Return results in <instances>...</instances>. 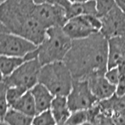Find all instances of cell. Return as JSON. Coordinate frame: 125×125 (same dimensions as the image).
I'll return each mask as SVG.
<instances>
[{"label": "cell", "mask_w": 125, "mask_h": 125, "mask_svg": "<svg viewBox=\"0 0 125 125\" xmlns=\"http://www.w3.org/2000/svg\"><path fill=\"white\" fill-rule=\"evenodd\" d=\"M108 39L100 31L72 40L63 59L74 80H88L104 75L108 68Z\"/></svg>", "instance_id": "6da1fadb"}, {"label": "cell", "mask_w": 125, "mask_h": 125, "mask_svg": "<svg viewBox=\"0 0 125 125\" xmlns=\"http://www.w3.org/2000/svg\"><path fill=\"white\" fill-rule=\"evenodd\" d=\"M34 6L33 0H4L0 3V22L7 31L38 45L46 29L35 17Z\"/></svg>", "instance_id": "7a4b0ae2"}, {"label": "cell", "mask_w": 125, "mask_h": 125, "mask_svg": "<svg viewBox=\"0 0 125 125\" xmlns=\"http://www.w3.org/2000/svg\"><path fill=\"white\" fill-rule=\"evenodd\" d=\"M72 44L62 27H52L46 30L43 41L38 45V59L42 66L56 61H63Z\"/></svg>", "instance_id": "3957f363"}, {"label": "cell", "mask_w": 125, "mask_h": 125, "mask_svg": "<svg viewBox=\"0 0 125 125\" xmlns=\"http://www.w3.org/2000/svg\"><path fill=\"white\" fill-rule=\"evenodd\" d=\"M73 81L71 72L63 61L45 64L40 69L38 82L45 85L54 95H67Z\"/></svg>", "instance_id": "277c9868"}, {"label": "cell", "mask_w": 125, "mask_h": 125, "mask_svg": "<svg viewBox=\"0 0 125 125\" xmlns=\"http://www.w3.org/2000/svg\"><path fill=\"white\" fill-rule=\"evenodd\" d=\"M42 65L38 58L25 60L10 75L4 77L7 86H20L30 90L38 82Z\"/></svg>", "instance_id": "5b68a950"}, {"label": "cell", "mask_w": 125, "mask_h": 125, "mask_svg": "<svg viewBox=\"0 0 125 125\" xmlns=\"http://www.w3.org/2000/svg\"><path fill=\"white\" fill-rule=\"evenodd\" d=\"M100 18L94 15H81L68 19L62 26V30L71 40L88 37L100 31Z\"/></svg>", "instance_id": "8992f818"}, {"label": "cell", "mask_w": 125, "mask_h": 125, "mask_svg": "<svg viewBox=\"0 0 125 125\" xmlns=\"http://www.w3.org/2000/svg\"><path fill=\"white\" fill-rule=\"evenodd\" d=\"M37 47L34 43L20 35L9 31L0 32V56L24 57Z\"/></svg>", "instance_id": "52a82bcc"}, {"label": "cell", "mask_w": 125, "mask_h": 125, "mask_svg": "<svg viewBox=\"0 0 125 125\" xmlns=\"http://www.w3.org/2000/svg\"><path fill=\"white\" fill-rule=\"evenodd\" d=\"M70 111L88 109L95 104L98 99L93 95L88 80H74L68 95H66Z\"/></svg>", "instance_id": "ba28073f"}, {"label": "cell", "mask_w": 125, "mask_h": 125, "mask_svg": "<svg viewBox=\"0 0 125 125\" xmlns=\"http://www.w3.org/2000/svg\"><path fill=\"white\" fill-rule=\"evenodd\" d=\"M34 15L46 30L52 27H62L68 20L64 8L48 2L35 5Z\"/></svg>", "instance_id": "9c48e42d"}, {"label": "cell", "mask_w": 125, "mask_h": 125, "mask_svg": "<svg viewBox=\"0 0 125 125\" xmlns=\"http://www.w3.org/2000/svg\"><path fill=\"white\" fill-rule=\"evenodd\" d=\"M100 32L107 39L125 35V12L116 6L113 10L100 17Z\"/></svg>", "instance_id": "30bf717a"}, {"label": "cell", "mask_w": 125, "mask_h": 125, "mask_svg": "<svg viewBox=\"0 0 125 125\" xmlns=\"http://www.w3.org/2000/svg\"><path fill=\"white\" fill-rule=\"evenodd\" d=\"M107 66H116L121 74L125 73V35L108 39Z\"/></svg>", "instance_id": "8fae6325"}, {"label": "cell", "mask_w": 125, "mask_h": 125, "mask_svg": "<svg viewBox=\"0 0 125 125\" xmlns=\"http://www.w3.org/2000/svg\"><path fill=\"white\" fill-rule=\"evenodd\" d=\"M93 95L98 101L106 99L115 94L116 86L111 84L104 75L92 77L88 79Z\"/></svg>", "instance_id": "7c38bea8"}, {"label": "cell", "mask_w": 125, "mask_h": 125, "mask_svg": "<svg viewBox=\"0 0 125 125\" xmlns=\"http://www.w3.org/2000/svg\"><path fill=\"white\" fill-rule=\"evenodd\" d=\"M49 109L56 121V124H65L71 113L66 96L64 95H55Z\"/></svg>", "instance_id": "4fadbf2b"}, {"label": "cell", "mask_w": 125, "mask_h": 125, "mask_svg": "<svg viewBox=\"0 0 125 125\" xmlns=\"http://www.w3.org/2000/svg\"><path fill=\"white\" fill-rule=\"evenodd\" d=\"M30 91L34 97L37 112H42L49 109L54 98V95L42 84L38 83L32 87Z\"/></svg>", "instance_id": "5bb4252c"}, {"label": "cell", "mask_w": 125, "mask_h": 125, "mask_svg": "<svg viewBox=\"0 0 125 125\" xmlns=\"http://www.w3.org/2000/svg\"><path fill=\"white\" fill-rule=\"evenodd\" d=\"M81 15L97 16L95 2L94 0H87L84 2H72L71 5L66 10L67 19Z\"/></svg>", "instance_id": "9a60e30c"}, {"label": "cell", "mask_w": 125, "mask_h": 125, "mask_svg": "<svg viewBox=\"0 0 125 125\" xmlns=\"http://www.w3.org/2000/svg\"><path fill=\"white\" fill-rule=\"evenodd\" d=\"M10 107L17 109V110L25 113V114L31 117H34L38 113L34 97L30 90H27Z\"/></svg>", "instance_id": "2e32d148"}, {"label": "cell", "mask_w": 125, "mask_h": 125, "mask_svg": "<svg viewBox=\"0 0 125 125\" xmlns=\"http://www.w3.org/2000/svg\"><path fill=\"white\" fill-rule=\"evenodd\" d=\"M33 117L25 114L13 107H10L4 117V124L30 125L32 124Z\"/></svg>", "instance_id": "e0dca14e"}, {"label": "cell", "mask_w": 125, "mask_h": 125, "mask_svg": "<svg viewBox=\"0 0 125 125\" xmlns=\"http://www.w3.org/2000/svg\"><path fill=\"white\" fill-rule=\"evenodd\" d=\"M24 61V57L0 56V71L6 77L10 75Z\"/></svg>", "instance_id": "ac0fdd59"}, {"label": "cell", "mask_w": 125, "mask_h": 125, "mask_svg": "<svg viewBox=\"0 0 125 125\" xmlns=\"http://www.w3.org/2000/svg\"><path fill=\"white\" fill-rule=\"evenodd\" d=\"M6 84L3 81H0V124H4V117L10 106L6 98Z\"/></svg>", "instance_id": "d6986e66"}, {"label": "cell", "mask_w": 125, "mask_h": 125, "mask_svg": "<svg viewBox=\"0 0 125 125\" xmlns=\"http://www.w3.org/2000/svg\"><path fill=\"white\" fill-rule=\"evenodd\" d=\"M32 124L34 125H52L56 124V121L51 113L50 109L38 113L33 117Z\"/></svg>", "instance_id": "ffe728a7"}, {"label": "cell", "mask_w": 125, "mask_h": 125, "mask_svg": "<svg viewBox=\"0 0 125 125\" xmlns=\"http://www.w3.org/2000/svg\"><path fill=\"white\" fill-rule=\"evenodd\" d=\"M27 91V89L20 86H8L6 90V98L10 106H12Z\"/></svg>", "instance_id": "44dd1931"}, {"label": "cell", "mask_w": 125, "mask_h": 125, "mask_svg": "<svg viewBox=\"0 0 125 125\" xmlns=\"http://www.w3.org/2000/svg\"><path fill=\"white\" fill-rule=\"evenodd\" d=\"M88 117L87 109L72 111L65 124H88Z\"/></svg>", "instance_id": "7402d4cb"}, {"label": "cell", "mask_w": 125, "mask_h": 125, "mask_svg": "<svg viewBox=\"0 0 125 125\" xmlns=\"http://www.w3.org/2000/svg\"><path fill=\"white\" fill-rule=\"evenodd\" d=\"M94 1L95 2L97 16L99 18L109 13L116 6L115 0H94Z\"/></svg>", "instance_id": "603a6c76"}, {"label": "cell", "mask_w": 125, "mask_h": 125, "mask_svg": "<svg viewBox=\"0 0 125 125\" xmlns=\"http://www.w3.org/2000/svg\"><path fill=\"white\" fill-rule=\"evenodd\" d=\"M104 76L111 84H114L116 86L120 79L121 73L120 72L118 67L115 66V67L108 68L106 70V71H105Z\"/></svg>", "instance_id": "cb8c5ba5"}, {"label": "cell", "mask_w": 125, "mask_h": 125, "mask_svg": "<svg viewBox=\"0 0 125 125\" xmlns=\"http://www.w3.org/2000/svg\"><path fill=\"white\" fill-rule=\"evenodd\" d=\"M115 95L117 96H122L125 95V73L121 74L120 79L116 85Z\"/></svg>", "instance_id": "d4e9b609"}, {"label": "cell", "mask_w": 125, "mask_h": 125, "mask_svg": "<svg viewBox=\"0 0 125 125\" xmlns=\"http://www.w3.org/2000/svg\"><path fill=\"white\" fill-rule=\"evenodd\" d=\"M47 2L50 3V4H52V5L61 6L62 8H64V9L66 10V11L67 10V9L72 3L70 0H48Z\"/></svg>", "instance_id": "484cf974"}, {"label": "cell", "mask_w": 125, "mask_h": 125, "mask_svg": "<svg viewBox=\"0 0 125 125\" xmlns=\"http://www.w3.org/2000/svg\"><path fill=\"white\" fill-rule=\"evenodd\" d=\"M115 2L116 5L122 11L125 12V0H115Z\"/></svg>", "instance_id": "4316f807"}, {"label": "cell", "mask_w": 125, "mask_h": 125, "mask_svg": "<svg viewBox=\"0 0 125 125\" xmlns=\"http://www.w3.org/2000/svg\"><path fill=\"white\" fill-rule=\"evenodd\" d=\"M47 1H48V0H33V2L35 5H39V4L45 3V2H47Z\"/></svg>", "instance_id": "83f0119b"}, {"label": "cell", "mask_w": 125, "mask_h": 125, "mask_svg": "<svg viewBox=\"0 0 125 125\" xmlns=\"http://www.w3.org/2000/svg\"><path fill=\"white\" fill-rule=\"evenodd\" d=\"M3 31H7V30L6 29V27L2 25V23L0 22V32H3Z\"/></svg>", "instance_id": "f1b7e54d"}, {"label": "cell", "mask_w": 125, "mask_h": 125, "mask_svg": "<svg viewBox=\"0 0 125 125\" xmlns=\"http://www.w3.org/2000/svg\"><path fill=\"white\" fill-rule=\"evenodd\" d=\"M71 2H84L87 1V0H70Z\"/></svg>", "instance_id": "f546056e"}, {"label": "cell", "mask_w": 125, "mask_h": 125, "mask_svg": "<svg viewBox=\"0 0 125 125\" xmlns=\"http://www.w3.org/2000/svg\"><path fill=\"white\" fill-rule=\"evenodd\" d=\"M3 79H4V76L2 75V73H1V71H0V81H3Z\"/></svg>", "instance_id": "4dcf8cb0"}]
</instances>
